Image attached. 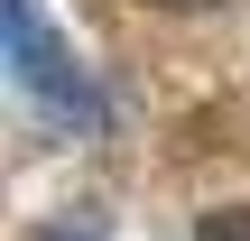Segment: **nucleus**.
I'll list each match as a JSON object with an SVG mask.
<instances>
[{
  "instance_id": "nucleus-1",
  "label": "nucleus",
  "mask_w": 250,
  "mask_h": 241,
  "mask_svg": "<svg viewBox=\"0 0 250 241\" xmlns=\"http://www.w3.org/2000/svg\"><path fill=\"white\" fill-rule=\"evenodd\" d=\"M0 9H9V84H19L56 130H102L111 102H102V84L83 74V56L46 28V9H37V0H0Z\"/></svg>"
},
{
  "instance_id": "nucleus-2",
  "label": "nucleus",
  "mask_w": 250,
  "mask_h": 241,
  "mask_svg": "<svg viewBox=\"0 0 250 241\" xmlns=\"http://www.w3.org/2000/svg\"><path fill=\"white\" fill-rule=\"evenodd\" d=\"M195 241H250V204H223V214H204Z\"/></svg>"
},
{
  "instance_id": "nucleus-3",
  "label": "nucleus",
  "mask_w": 250,
  "mask_h": 241,
  "mask_svg": "<svg viewBox=\"0 0 250 241\" xmlns=\"http://www.w3.org/2000/svg\"><path fill=\"white\" fill-rule=\"evenodd\" d=\"M56 241H102V232H93V223H65V232H56Z\"/></svg>"
},
{
  "instance_id": "nucleus-4",
  "label": "nucleus",
  "mask_w": 250,
  "mask_h": 241,
  "mask_svg": "<svg viewBox=\"0 0 250 241\" xmlns=\"http://www.w3.org/2000/svg\"><path fill=\"white\" fill-rule=\"evenodd\" d=\"M158 9H213V0H158Z\"/></svg>"
}]
</instances>
